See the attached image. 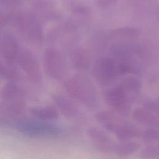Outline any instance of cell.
Returning <instances> with one entry per match:
<instances>
[{
	"mask_svg": "<svg viewBox=\"0 0 159 159\" xmlns=\"http://www.w3.org/2000/svg\"><path fill=\"white\" fill-rule=\"evenodd\" d=\"M133 119L139 124L159 129V117L143 107H137L132 112Z\"/></svg>",
	"mask_w": 159,
	"mask_h": 159,
	"instance_id": "obj_12",
	"label": "cell"
},
{
	"mask_svg": "<svg viewBox=\"0 0 159 159\" xmlns=\"http://www.w3.org/2000/svg\"><path fill=\"white\" fill-rule=\"evenodd\" d=\"M11 15L9 13L1 12L0 13V30L4 28L9 22Z\"/></svg>",
	"mask_w": 159,
	"mask_h": 159,
	"instance_id": "obj_23",
	"label": "cell"
},
{
	"mask_svg": "<svg viewBox=\"0 0 159 159\" xmlns=\"http://www.w3.org/2000/svg\"><path fill=\"white\" fill-rule=\"evenodd\" d=\"M43 63L46 73L55 79H61L65 70V61L61 53L55 48H47L43 53Z\"/></svg>",
	"mask_w": 159,
	"mask_h": 159,
	"instance_id": "obj_6",
	"label": "cell"
},
{
	"mask_svg": "<svg viewBox=\"0 0 159 159\" xmlns=\"http://www.w3.org/2000/svg\"><path fill=\"white\" fill-rule=\"evenodd\" d=\"M18 129L24 134L30 135L55 136L61 132L57 125L37 121H23L18 124Z\"/></svg>",
	"mask_w": 159,
	"mask_h": 159,
	"instance_id": "obj_7",
	"label": "cell"
},
{
	"mask_svg": "<svg viewBox=\"0 0 159 159\" xmlns=\"http://www.w3.org/2000/svg\"><path fill=\"white\" fill-rule=\"evenodd\" d=\"M16 61L32 80L37 81L40 80L41 72L39 65L32 57L25 53H19Z\"/></svg>",
	"mask_w": 159,
	"mask_h": 159,
	"instance_id": "obj_10",
	"label": "cell"
},
{
	"mask_svg": "<svg viewBox=\"0 0 159 159\" xmlns=\"http://www.w3.org/2000/svg\"><path fill=\"white\" fill-rule=\"evenodd\" d=\"M86 135L96 150L105 153H113L116 142L105 130L90 127L86 130Z\"/></svg>",
	"mask_w": 159,
	"mask_h": 159,
	"instance_id": "obj_8",
	"label": "cell"
},
{
	"mask_svg": "<svg viewBox=\"0 0 159 159\" xmlns=\"http://www.w3.org/2000/svg\"><path fill=\"white\" fill-rule=\"evenodd\" d=\"M54 100L61 112L67 118L82 120L84 118L80 108L71 99L61 95L54 96Z\"/></svg>",
	"mask_w": 159,
	"mask_h": 159,
	"instance_id": "obj_9",
	"label": "cell"
},
{
	"mask_svg": "<svg viewBox=\"0 0 159 159\" xmlns=\"http://www.w3.org/2000/svg\"><path fill=\"white\" fill-rule=\"evenodd\" d=\"M120 86L126 91V92L137 93L141 89L140 81L135 76H128L124 78L122 81Z\"/></svg>",
	"mask_w": 159,
	"mask_h": 159,
	"instance_id": "obj_17",
	"label": "cell"
},
{
	"mask_svg": "<svg viewBox=\"0 0 159 159\" xmlns=\"http://www.w3.org/2000/svg\"><path fill=\"white\" fill-rule=\"evenodd\" d=\"M73 11L76 14H88L89 11V9L88 7L86 6H83L81 5H75L73 7Z\"/></svg>",
	"mask_w": 159,
	"mask_h": 159,
	"instance_id": "obj_24",
	"label": "cell"
},
{
	"mask_svg": "<svg viewBox=\"0 0 159 159\" xmlns=\"http://www.w3.org/2000/svg\"><path fill=\"white\" fill-rule=\"evenodd\" d=\"M32 114L36 117L42 120H53L58 117L56 109L51 106L37 107L31 109Z\"/></svg>",
	"mask_w": 159,
	"mask_h": 159,
	"instance_id": "obj_15",
	"label": "cell"
},
{
	"mask_svg": "<svg viewBox=\"0 0 159 159\" xmlns=\"http://www.w3.org/2000/svg\"><path fill=\"white\" fill-rule=\"evenodd\" d=\"M117 0H96V4L100 7H107L116 2Z\"/></svg>",
	"mask_w": 159,
	"mask_h": 159,
	"instance_id": "obj_25",
	"label": "cell"
},
{
	"mask_svg": "<svg viewBox=\"0 0 159 159\" xmlns=\"http://www.w3.org/2000/svg\"><path fill=\"white\" fill-rule=\"evenodd\" d=\"M139 157L141 159H156L159 158V147L148 145L140 149Z\"/></svg>",
	"mask_w": 159,
	"mask_h": 159,
	"instance_id": "obj_18",
	"label": "cell"
},
{
	"mask_svg": "<svg viewBox=\"0 0 159 159\" xmlns=\"http://www.w3.org/2000/svg\"><path fill=\"white\" fill-rule=\"evenodd\" d=\"M117 71V66L112 58L102 57L95 61L92 73L99 84L107 86L115 80Z\"/></svg>",
	"mask_w": 159,
	"mask_h": 159,
	"instance_id": "obj_4",
	"label": "cell"
},
{
	"mask_svg": "<svg viewBox=\"0 0 159 159\" xmlns=\"http://www.w3.org/2000/svg\"><path fill=\"white\" fill-rule=\"evenodd\" d=\"M94 117L106 130L114 134L120 141L132 140L140 137L141 130L137 125L114 112L100 111Z\"/></svg>",
	"mask_w": 159,
	"mask_h": 159,
	"instance_id": "obj_1",
	"label": "cell"
},
{
	"mask_svg": "<svg viewBox=\"0 0 159 159\" xmlns=\"http://www.w3.org/2000/svg\"><path fill=\"white\" fill-rule=\"evenodd\" d=\"M0 76L7 79H15L16 78V73L12 69L6 68L0 62Z\"/></svg>",
	"mask_w": 159,
	"mask_h": 159,
	"instance_id": "obj_22",
	"label": "cell"
},
{
	"mask_svg": "<svg viewBox=\"0 0 159 159\" xmlns=\"http://www.w3.org/2000/svg\"><path fill=\"white\" fill-rule=\"evenodd\" d=\"M158 147H159V145H158Z\"/></svg>",
	"mask_w": 159,
	"mask_h": 159,
	"instance_id": "obj_28",
	"label": "cell"
},
{
	"mask_svg": "<svg viewBox=\"0 0 159 159\" xmlns=\"http://www.w3.org/2000/svg\"><path fill=\"white\" fill-rule=\"evenodd\" d=\"M19 94L20 91L19 88L15 84L12 83L6 84L2 91V97L8 101L15 99V98Z\"/></svg>",
	"mask_w": 159,
	"mask_h": 159,
	"instance_id": "obj_20",
	"label": "cell"
},
{
	"mask_svg": "<svg viewBox=\"0 0 159 159\" xmlns=\"http://www.w3.org/2000/svg\"><path fill=\"white\" fill-rule=\"evenodd\" d=\"M140 137L147 143H152L159 140V129L150 128L141 130Z\"/></svg>",
	"mask_w": 159,
	"mask_h": 159,
	"instance_id": "obj_19",
	"label": "cell"
},
{
	"mask_svg": "<svg viewBox=\"0 0 159 159\" xmlns=\"http://www.w3.org/2000/svg\"><path fill=\"white\" fill-rule=\"evenodd\" d=\"M64 86L71 98L80 102L86 107L95 109L98 106L96 89L88 76L76 74L65 82Z\"/></svg>",
	"mask_w": 159,
	"mask_h": 159,
	"instance_id": "obj_2",
	"label": "cell"
},
{
	"mask_svg": "<svg viewBox=\"0 0 159 159\" xmlns=\"http://www.w3.org/2000/svg\"><path fill=\"white\" fill-rule=\"evenodd\" d=\"M0 53L6 62L13 65L19 55L18 46L14 39L5 35L0 40Z\"/></svg>",
	"mask_w": 159,
	"mask_h": 159,
	"instance_id": "obj_11",
	"label": "cell"
},
{
	"mask_svg": "<svg viewBox=\"0 0 159 159\" xmlns=\"http://www.w3.org/2000/svg\"><path fill=\"white\" fill-rule=\"evenodd\" d=\"M157 101H158V102L159 103V98H158V99H157Z\"/></svg>",
	"mask_w": 159,
	"mask_h": 159,
	"instance_id": "obj_27",
	"label": "cell"
},
{
	"mask_svg": "<svg viewBox=\"0 0 159 159\" xmlns=\"http://www.w3.org/2000/svg\"><path fill=\"white\" fill-rule=\"evenodd\" d=\"M140 148L139 143L135 141H120L116 143L113 153L119 157H128L136 153Z\"/></svg>",
	"mask_w": 159,
	"mask_h": 159,
	"instance_id": "obj_13",
	"label": "cell"
},
{
	"mask_svg": "<svg viewBox=\"0 0 159 159\" xmlns=\"http://www.w3.org/2000/svg\"><path fill=\"white\" fill-rule=\"evenodd\" d=\"M143 107L159 117V103L157 100L146 101L143 104Z\"/></svg>",
	"mask_w": 159,
	"mask_h": 159,
	"instance_id": "obj_21",
	"label": "cell"
},
{
	"mask_svg": "<svg viewBox=\"0 0 159 159\" xmlns=\"http://www.w3.org/2000/svg\"><path fill=\"white\" fill-rule=\"evenodd\" d=\"M158 159H159V158H158Z\"/></svg>",
	"mask_w": 159,
	"mask_h": 159,
	"instance_id": "obj_29",
	"label": "cell"
},
{
	"mask_svg": "<svg viewBox=\"0 0 159 159\" xmlns=\"http://www.w3.org/2000/svg\"><path fill=\"white\" fill-rule=\"evenodd\" d=\"M71 61L75 68L78 70H85L89 66V55L85 50L81 48L77 49L73 52Z\"/></svg>",
	"mask_w": 159,
	"mask_h": 159,
	"instance_id": "obj_14",
	"label": "cell"
},
{
	"mask_svg": "<svg viewBox=\"0 0 159 159\" xmlns=\"http://www.w3.org/2000/svg\"><path fill=\"white\" fill-rule=\"evenodd\" d=\"M17 28L24 33L29 39L34 43H40L42 40V30L35 16L32 14H19L16 17Z\"/></svg>",
	"mask_w": 159,
	"mask_h": 159,
	"instance_id": "obj_5",
	"label": "cell"
},
{
	"mask_svg": "<svg viewBox=\"0 0 159 159\" xmlns=\"http://www.w3.org/2000/svg\"><path fill=\"white\" fill-rule=\"evenodd\" d=\"M104 98L106 104L114 113L122 117H125L130 114V104L127 94L120 85L107 90Z\"/></svg>",
	"mask_w": 159,
	"mask_h": 159,
	"instance_id": "obj_3",
	"label": "cell"
},
{
	"mask_svg": "<svg viewBox=\"0 0 159 159\" xmlns=\"http://www.w3.org/2000/svg\"><path fill=\"white\" fill-rule=\"evenodd\" d=\"M0 2L5 6H14L20 3V0H0Z\"/></svg>",
	"mask_w": 159,
	"mask_h": 159,
	"instance_id": "obj_26",
	"label": "cell"
},
{
	"mask_svg": "<svg viewBox=\"0 0 159 159\" xmlns=\"http://www.w3.org/2000/svg\"><path fill=\"white\" fill-rule=\"evenodd\" d=\"M140 34L138 29L132 27H123L112 31L111 35L116 38H134Z\"/></svg>",
	"mask_w": 159,
	"mask_h": 159,
	"instance_id": "obj_16",
	"label": "cell"
}]
</instances>
